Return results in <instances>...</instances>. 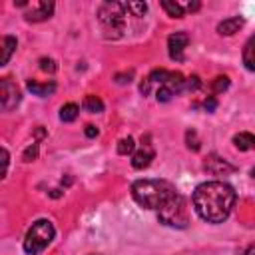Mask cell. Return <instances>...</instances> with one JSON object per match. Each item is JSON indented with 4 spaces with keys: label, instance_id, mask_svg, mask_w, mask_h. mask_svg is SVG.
<instances>
[{
    "label": "cell",
    "instance_id": "cell-1",
    "mask_svg": "<svg viewBox=\"0 0 255 255\" xmlns=\"http://www.w3.org/2000/svg\"><path fill=\"white\" fill-rule=\"evenodd\" d=\"M235 191L225 181H205L195 187L193 191V207L197 215L207 223H223L233 205H235Z\"/></svg>",
    "mask_w": 255,
    "mask_h": 255
},
{
    "label": "cell",
    "instance_id": "cell-2",
    "mask_svg": "<svg viewBox=\"0 0 255 255\" xmlns=\"http://www.w3.org/2000/svg\"><path fill=\"white\" fill-rule=\"evenodd\" d=\"M175 193H177L175 187L165 179H137L131 185V195L135 203L145 209H155V211Z\"/></svg>",
    "mask_w": 255,
    "mask_h": 255
},
{
    "label": "cell",
    "instance_id": "cell-3",
    "mask_svg": "<svg viewBox=\"0 0 255 255\" xmlns=\"http://www.w3.org/2000/svg\"><path fill=\"white\" fill-rule=\"evenodd\" d=\"M157 217L167 227H177V229L187 227L189 225V207H187L185 197L175 193L171 199H167L157 209Z\"/></svg>",
    "mask_w": 255,
    "mask_h": 255
},
{
    "label": "cell",
    "instance_id": "cell-4",
    "mask_svg": "<svg viewBox=\"0 0 255 255\" xmlns=\"http://www.w3.org/2000/svg\"><path fill=\"white\" fill-rule=\"evenodd\" d=\"M56 229L52 225V221L48 219H38L32 223V227L28 229L26 237H24V251L28 255H38L42 253L54 239Z\"/></svg>",
    "mask_w": 255,
    "mask_h": 255
},
{
    "label": "cell",
    "instance_id": "cell-5",
    "mask_svg": "<svg viewBox=\"0 0 255 255\" xmlns=\"http://www.w3.org/2000/svg\"><path fill=\"white\" fill-rule=\"evenodd\" d=\"M124 16H126V4L120 2H106L98 10V18L104 24L108 36L120 38L124 32Z\"/></svg>",
    "mask_w": 255,
    "mask_h": 255
},
{
    "label": "cell",
    "instance_id": "cell-6",
    "mask_svg": "<svg viewBox=\"0 0 255 255\" xmlns=\"http://www.w3.org/2000/svg\"><path fill=\"white\" fill-rule=\"evenodd\" d=\"M20 88L10 78H0V112H12L20 104Z\"/></svg>",
    "mask_w": 255,
    "mask_h": 255
},
{
    "label": "cell",
    "instance_id": "cell-7",
    "mask_svg": "<svg viewBox=\"0 0 255 255\" xmlns=\"http://www.w3.org/2000/svg\"><path fill=\"white\" fill-rule=\"evenodd\" d=\"M26 6H28V10L24 12V18L28 22H44L54 12L52 2H34V4H26Z\"/></svg>",
    "mask_w": 255,
    "mask_h": 255
},
{
    "label": "cell",
    "instance_id": "cell-8",
    "mask_svg": "<svg viewBox=\"0 0 255 255\" xmlns=\"http://www.w3.org/2000/svg\"><path fill=\"white\" fill-rule=\"evenodd\" d=\"M187 44H189V36L185 32H173L167 38V50H169L171 60L181 62L183 60V50L187 48Z\"/></svg>",
    "mask_w": 255,
    "mask_h": 255
},
{
    "label": "cell",
    "instance_id": "cell-9",
    "mask_svg": "<svg viewBox=\"0 0 255 255\" xmlns=\"http://www.w3.org/2000/svg\"><path fill=\"white\" fill-rule=\"evenodd\" d=\"M153 157H155V151H153L151 143H143L139 149H133V153H131V165L135 169H143V167H147L151 163Z\"/></svg>",
    "mask_w": 255,
    "mask_h": 255
},
{
    "label": "cell",
    "instance_id": "cell-10",
    "mask_svg": "<svg viewBox=\"0 0 255 255\" xmlns=\"http://www.w3.org/2000/svg\"><path fill=\"white\" fill-rule=\"evenodd\" d=\"M205 169L213 175H221V173H229L233 171V165H229L225 159L217 157V155H209L207 161H205Z\"/></svg>",
    "mask_w": 255,
    "mask_h": 255
},
{
    "label": "cell",
    "instance_id": "cell-11",
    "mask_svg": "<svg viewBox=\"0 0 255 255\" xmlns=\"http://www.w3.org/2000/svg\"><path fill=\"white\" fill-rule=\"evenodd\" d=\"M16 46H18V42H16L14 36L2 38V42H0V66H6L10 62L12 54L16 52Z\"/></svg>",
    "mask_w": 255,
    "mask_h": 255
},
{
    "label": "cell",
    "instance_id": "cell-12",
    "mask_svg": "<svg viewBox=\"0 0 255 255\" xmlns=\"http://www.w3.org/2000/svg\"><path fill=\"white\" fill-rule=\"evenodd\" d=\"M241 26H243V18L231 16V18H227V20H223V22L217 24V32H219L221 36H231V34L239 32Z\"/></svg>",
    "mask_w": 255,
    "mask_h": 255
},
{
    "label": "cell",
    "instance_id": "cell-13",
    "mask_svg": "<svg viewBox=\"0 0 255 255\" xmlns=\"http://www.w3.org/2000/svg\"><path fill=\"white\" fill-rule=\"evenodd\" d=\"M28 90L34 94V96H40V98H46L50 94L56 92V84L54 82H36V80H30L28 82Z\"/></svg>",
    "mask_w": 255,
    "mask_h": 255
},
{
    "label": "cell",
    "instance_id": "cell-14",
    "mask_svg": "<svg viewBox=\"0 0 255 255\" xmlns=\"http://www.w3.org/2000/svg\"><path fill=\"white\" fill-rule=\"evenodd\" d=\"M233 143H235L237 149L249 151V149L253 147V143H255V137H253V133H249V131H239L237 135H233Z\"/></svg>",
    "mask_w": 255,
    "mask_h": 255
},
{
    "label": "cell",
    "instance_id": "cell-15",
    "mask_svg": "<svg viewBox=\"0 0 255 255\" xmlns=\"http://www.w3.org/2000/svg\"><path fill=\"white\" fill-rule=\"evenodd\" d=\"M82 106H84V110L90 112V114H100V112H104V102H102L98 96H94V94L86 96Z\"/></svg>",
    "mask_w": 255,
    "mask_h": 255
},
{
    "label": "cell",
    "instance_id": "cell-16",
    "mask_svg": "<svg viewBox=\"0 0 255 255\" xmlns=\"http://www.w3.org/2000/svg\"><path fill=\"white\" fill-rule=\"evenodd\" d=\"M78 112H80V108L76 104H72V102L70 104H64L60 108V120L66 122V124H70V122H74L78 118Z\"/></svg>",
    "mask_w": 255,
    "mask_h": 255
},
{
    "label": "cell",
    "instance_id": "cell-17",
    "mask_svg": "<svg viewBox=\"0 0 255 255\" xmlns=\"http://www.w3.org/2000/svg\"><path fill=\"white\" fill-rule=\"evenodd\" d=\"M161 8H163L171 18H183V14H185V10H183V6H181L179 2H169V0H165V2H161Z\"/></svg>",
    "mask_w": 255,
    "mask_h": 255
},
{
    "label": "cell",
    "instance_id": "cell-18",
    "mask_svg": "<svg viewBox=\"0 0 255 255\" xmlns=\"http://www.w3.org/2000/svg\"><path fill=\"white\" fill-rule=\"evenodd\" d=\"M243 64L247 70H255V60H253V38L247 40L245 48H243Z\"/></svg>",
    "mask_w": 255,
    "mask_h": 255
},
{
    "label": "cell",
    "instance_id": "cell-19",
    "mask_svg": "<svg viewBox=\"0 0 255 255\" xmlns=\"http://www.w3.org/2000/svg\"><path fill=\"white\" fill-rule=\"evenodd\" d=\"M133 149H135L133 137H124V139H120V143H118V153H120V155L133 153Z\"/></svg>",
    "mask_w": 255,
    "mask_h": 255
},
{
    "label": "cell",
    "instance_id": "cell-20",
    "mask_svg": "<svg viewBox=\"0 0 255 255\" xmlns=\"http://www.w3.org/2000/svg\"><path fill=\"white\" fill-rule=\"evenodd\" d=\"M227 88H229V78H227V76H217V78H213V82H211V90H213L215 94L225 92Z\"/></svg>",
    "mask_w": 255,
    "mask_h": 255
},
{
    "label": "cell",
    "instance_id": "cell-21",
    "mask_svg": "<svg viewBox=\"0 0 255 255\" xmlns=\"http://www.w3.org/2000/svg\"><path fill=\"white\" fill-rule=\"evenodd\" d=\"M147 10V4L143 2H128L126 4V12H131L133 16H143Z\"/></svg>",
    "mask_w": 255,
    "mask_h": 255
},
{
    "label": "cell",
    "instance_id": "cell-22",
    "mask_svg": "<svg viewBox=\"0 0 255 255\" xmlns=\"http://www.w3.org/2000/svg\"><path fill=\"white\" fill-rule=\"evenodd\" d=\"M8 165H10V153H8L4 147H0V179L6 177Z\"/></svg>",
    "mask_w": 255,
    "mask_h": 255
},
{
    "label": "cell",
    "instance_id": "cell-23",
    "mask_svg": "<svg viewBox=\"0 0 255 255\" xmlns=\"http://www.w3.org/2000/svg\"><path fill=\"white\" fill-rule=\"evenodd\" d=\"M185 139H187V147H189V149H193V151H197V149H199V141H197V137H195V131H193V129H187Z\"/></svg>",
    "mask_w": 255,
    "mask_h": 255
},
{
    "label": "cell",
    "instance_id": "cell-24",
    "mask_svg": "<svg viewBox=\"0 0 255 255\" xmlns=\"http://www.w3.org/2000/svg\"><path fill=\"white\" fill-rule=\"evenodd\" d=\"M201 86V82H199V78L197 76H191V78H187L185 80V84H183V90H189V92H195L197 88Z\"/></svg>",
    "mask_w": 255,
    "mask_h": 255
},
{
    "label": "cell",
    "instance_id": "cell-25",
    "mask_svg": "<svg viewBox=\"0 0 255 255\" xmlns=\"http://www.w3.org/2000/svg\"><path fill=\"white\" fill-rule=\"evenodd\" d=\"M36 157H38V143H32V145H28L26 151H24V161H32V159H36Z\"/></svg>",
    "mask_w": 255,
    "mask_h": 255
},
{
    "label": "cell",
    "instance_id": "cell-26",
    "mask_svg": "<svg viewBox=\"0 0 255 255\" xmlns=\"http://www.w3.org/2000/svg\"><path fill=\"white\" fill-rule=\"evenodd\" d=\"M40 68L44 72H54L56 70V62L52 58H40Z\"/></svg>",
    "mask_w": 255,
    "mask_h": 255
},
{
    "label": "cell",
    "instance_id": "cell-27",
    "mask_svg": "<svg viewBox=\"0 0 255 255\" xmlns=\"http://www.w3.org/2000/svg\"><path fill=\"white\" fill-rule=\"evenodd\" d=\"M215 106H217V100H215V98L205 100V110H207V112H213V110H215Z\"/></svg>",
    "mask_w": 255,
    "mask_h": 255
},
{
    "label": "cell",
    "instance_id": "cell-28",
    "mask_svg": "<svg viewBox=\"0 0 255 255\" xmlns=\"http://www.w3.org/2000/svg\"><path fill=\"white\" fill-rule=\"evenodd\" d=\"M86 135L88 137H96L98 135V128L96 126H86Z\"/></svg>",
    "mask_w": 255,
    "mask_h": 255
},
{
    "label": "cell",
    "instance_id": "cell-29",
    "mask_svg": "<svg viewBox=\"0 0 255 255\" xmlns=\"http://www.w3.org/2000/svg\"><path fill=\"white\" fill-rule=\"evenodd\" d=\"M90 255H96V253H90Z\"/></svg>",
    "mask_w": 255,
    "mask_h": 255
}]
</instances>
